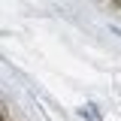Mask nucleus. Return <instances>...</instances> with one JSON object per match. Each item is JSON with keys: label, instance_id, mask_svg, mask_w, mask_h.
<instances>
[{"label": "nucleus", "instance_id": "obj_1", "mask_svg": "<svg viewBox=\"0 0 121 121\" xmlns=\"http://www.w3.org/2000/svg\"><path fill=\"white\" fill-rule=\"evenodd\" d=\"M82 115H85L88 121H100V112H97L94 106H85V109H82Z\"/></svg>", "mask_w": 121, "mask_h": 121}, {"label": "nucleus", "instance_id": "obj_2", "mask_svg": "<svg viewBox=\"0 0 121 121\" xmlns=\"http://www.w3.org/2000/svg\"><path fill=\"white\" fill-rule=\"evenodd\" d=\"M112 3H115V6H118V9H121V0H112Z\"/></svg>", "mask_w": 121, "mask_h": 121}]
</instances>
